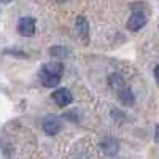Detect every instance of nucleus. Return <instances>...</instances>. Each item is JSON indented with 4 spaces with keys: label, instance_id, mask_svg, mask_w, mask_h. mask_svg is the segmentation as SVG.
<instances>
[{
    "label": "nucleus",
    "instance_id": "1",
    "mask_svg": "<svg viewBox=\"0 0 159 159\" xmlns=\"http://www.w3.org/2000/svg\"><path fill=\"white\" fill-rule=\"evenodd\" d=\"M64 75V65L62 62H48L40 69V81L46 88H54L59 84Z\"/></svg>",
    "mask_w": 159,
    "mask_h": 159
},
{
    "label": "nucleus",
    "instance_id": "2",
    "mask_svg": "<svg viewBox=\"0 0 159 159\" xmlns=\"http://www.w3.org/2000/svg\"><path fill=\"white\" fill-rule=\"evenodd\" d=\"M43 130L48 135H56L57 132L62 130V121L61 118L54 116V115H48L43 118Z\"/></svg>",
    "mask_w": 159,
    "mask_h": 159
},
{
    "label": "nucleus",
    "instance_id": "3",
    "mask_svg": "<svg viewBox=\"0 0 159 159\" xmlns=\"http://www.w3.org/2000/svg\"><path fill=\"white\" fill-rule=\"evenodd\" d=\"M35 24H37V21L34 18L25 16V18H21L18 21L16 29H18L19 35H22V37H32L35 34Z\"/></svg>",
    "mask_w": 159,
    "mask_h": 159
},
{
    "label": "nucleus",
    "instance_id": "4",
    "mask_svg": "<svg viewBox=\"0 0 159 159\" xmlns=\"http://www.w3.org/2000/svg\"><path fill=\"white\" fill-rule=\"evenodd\" d=\"M145 24H147V15L143 11H134L130 15V18L127 19V29L132 32H137Z\"/></svg>",
    "mask_w": 159,
    "mask_h": 159
},
{
    "label": "nucleus",
    "instance_id": "5",
    "mask_svg": "<svg viewBox=\"0 0 159 159\" xmlns=\"http://www.w3.org/2000/svg\"><path fill=\"white\" fill-rule=\"evenodd\" d=\"M52 100H54L59 107H67V105L72 103L73 100V96H72V92L67 89V88H59L57 91L52 92Z\"/></svg>",
    "mask_w": 159,
    "mask_h": 159
},
{
    "label": "nucleus",
    "instance_id": "6",
    "mask_svg": "<svg viewBox=\"0 0 159 159\" xmlns=\"http://www.w3.org/2000/svg\"><path fill=\"white\" fill-rule=\"evenodd\" d=\"M100 148H102V151L105 154L115 156L119 151V143H118V140H115L111 137H107V139H102L100 140Z\"/></svg>",
    "mask_w": 159,
    "mask_h": 159
},
{
    "label": "nucleus",
    "instance_id": "7",
    "mask_svg": "<svg viewBox=\"0 0 159 159\" xmlns=\"http://www.w3.org/2000/svg\"><path fill=\"white\" fill-rule=\"evenodd\" d=\"M75 27H76V32H78L80 38H81L84 43H88L89 42V24H88V19L84 16H78Z\"/></svg>",
    "mask_w": 159,
    "mask_h": 159
},
{
    "label": "nucleus",
    "instance_id": "8",
    "mask_svg": "<svg viewBox=\"0 0 159 159\" xmlns=\"http://www.w3.org/2000/svg\"><path fill=\"white\" fill-rule=\"evenodd\" d=\"M108 84H110V88L113 89V91H116V92H119L121 89H124L126 88V83H124V78L119 75V73H113V75H110L108 76Z\"/></svg>",
    "mask_w": 159,
    "mask_h": 159
},
{
    "label": "nucleus",
    "instance_id": "9",
    "mask_svg": "<svg viewBox=\"0 0 159 159\" xmlns=\"http://www.w3.org/2000/svg\"><path fill=\"white\" fill-rule=\"evenodd\" d=\"M118 97H119V100H121V103H124V105H132V103L135 102L134 92H132L130 88H127V86L118 92Z\"/></svg>",
    "mask_w": 159,
    "mask_h": 159
},
{
    "label": "nucleus",
    "instance_id": "10",
    "mask_svg": "<svg viewBox=\"0 0 159 159\" xmlns=\"http://www.w3.org/2000/svg\"><path fill=\"white\" fill-rule=\"evenodd\" d=\"M49 54L52 57H59V59H65L69 54H70V51L67 48H64V46H52L49 49Z\"/></svg>",
    "mask_w": 159,
    "mask_h": 159
},
{
    "label": "nucleus",
    "instance_id": "11",
    "mask_svg": "<svg viewBox=\"0 0 159 159\" xmlns=\"http://www.w3.org/2000/svg\"><path fill=\"white\" fill-rule=\"evenodd\" d=\"M154 140L159 143V126H156V129H154Z\"/></svg>",
    "mask_w": 159,
    "mask_h": 159
},
{
    "label": "nucleus",
    "instance_id": "12",
    "mask_svg": "<svg viewBox=\"0 0 159 159\" xmlns=\"http://www.w3.org/2000/svg\"><path fill=\"white\" fill-rule=\"evenodd\" d=\"M154 76H156L157 81H159V65H156V69H154Z\"/></svg>",
    "mask_w": 159,
    "mask_h": 159
},
{
    "label": "nucleus",
    "instance_id": "13",
    "mask_svg": "<svg viewBox=\"0 0 159 159\" xmlns=\"http://www.w3.org/2000/svg\"><path fill=\"white\" fill-rule=\"evenodd\" d=\"M11 0H0V3H10Z\"/></svg>",
    "mask_w": 159,
    "mask_h": 159
},
{
    "label": "nucleus",
    "instance_id": "14",
    "mask_svg": "<svg viewBox=\"0 0 159 159\" xmlns=\"http://www.w3.org/2000/svg\"><path fill=\"white\" fill-rule=\"evenodd\" d=\"M56 2H64V0H56Z\"/></svg>",
    "mask_w": 159,
    "mask_h": 159
}]
</instances>
